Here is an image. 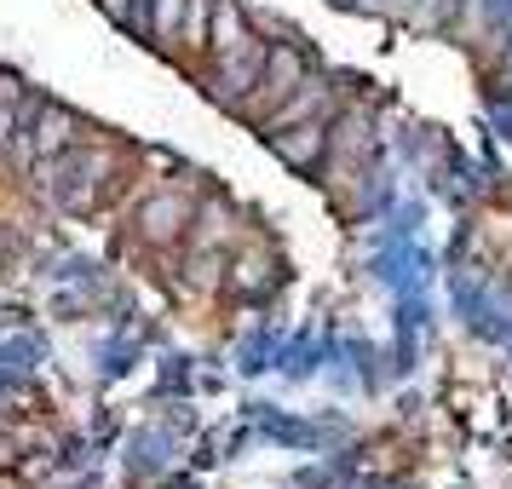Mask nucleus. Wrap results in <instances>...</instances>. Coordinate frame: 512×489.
<instances>
[{"label":"nucleus","instance_id":"nucleus-1","mask_svg":"<svg viewBox=\"0 0 512 489\" xmlns=\"http://www.w3.org/2000/svg\"><path fill=\"white\" fill-rule=\"evenodd\" d=\"M185 202H156V208L144 213V225H150V236H173L179 225H185Z\"/></svg>","mask_w":512,"mask_h":489}]
</instances>
